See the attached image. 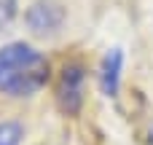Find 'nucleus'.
Here are the masks:
<instances>
[{
  "instance_id": "obj_1",
  "label": "nucleus",
  "mask_w": 153,
  "mask_h": 145,
  "mask_svg": "<svg viewBox=\"0 0 153 145\" xmlns=\"http://www.w3.org/2000/svg\"><path fill=\"white\" fill-rule=\"evenodd\" d=\"M51 78V62L40 48L24 40L0 46V94L24 100L35 97Z\"/></svg>"
},
{
  "instance_id": "obj_6",
  "label": "nucleus",
  "mask_w": 153,
  "mask_h": 145,
  "mask_svg": "<svg viewBox=\"0 0 153 145\" xmlns=\"http://www.w3.org/2000/svg\"><path fill=\"white\" fill-rule=\"evenodd\" d=\"M16 11H19V0H0V32L16 19Z\"/></svg>"
},
{
  "instance_id": "obj_5",
  "label": "nucleus",
  "mask_w": 153,
  "mask_h": 145,
  "mask_svg": "<svg viewBox=\"0 0 153 145\" xmlns=\"http://www.w3.org/2000/svg\"><path fill=\"white\" fill-rule=\"evenodd\" d=\"M24 140V126L13 118L0 121V145H22Z\"/></svg>"
},
{
  "instance_id": "obj_2",
  "label": "nucleus",
  "mask_w": 153,
  "mask_h": 145,
  "mask_svg": "<svg viewBox=\"0 0 153 145\" xmlns=\"http://www.w3.org/2000/svg\"><path fill=\"white\" fill-rule=\"evenodd\" d=\"M86 100V67L81 62H65L56 78V108L65 116H78Z\"/></svg>"
},
{
  "instance_id": "obj_4",
  "label": "nucleus",
  "mask_w": 153,
  "mask_h": 145,
  "mask_svg": "<svg viewBox=\"0 0 153 145\" xmlns=\"http://www.w3.org/2000/svg\"><path fill=\"white\" fill-rule=\"evenodd\" d=\"M121 73H124V51L118 46L108 48L100 62V89L105 97H116L121 89Z\"/></svg>"
},
{
  "instance_id": "obj_3",
  "label": "nucleus",
  "mask_w": 153,
  "mask_h": 145,
  "mask_svg": "<svg viewBox=\"0 0 153 145\" xmlns=\"http://www.w3.org/2000/svg\"><path fill=\"white\" fill-rule=\"evenodd\" d=\"M67 22V8L59 0H32L24 11V24L38 38H54Z\"/></svg>"
}]
</instances>
